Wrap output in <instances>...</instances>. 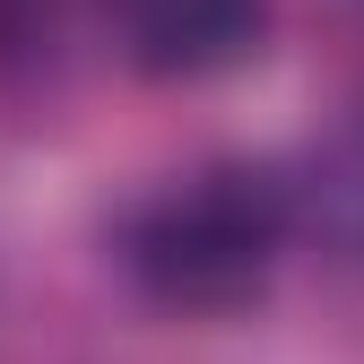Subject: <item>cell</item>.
<instances>
[{
  "mask_svg": "<svg viewBox=\"0 0 364 364\" xmlns=\"http://www.w3.org/2000/svg\"><path fill=\"white\" fill-rule=\"evenodd\" d=\"M287 252V191L260 165H191L122 217V269L165 312H243Z\"/></svg>",
  "mask_w": 364,
  "mask_h": 364,
  "instance_id": "6da1fadb",
  "label": "cell"
},
{
  "mask_svg": "<svg viewBox=\"0 0 364 364\" xmlns=\"http://www.w3.org/2000/svg\"><path fill=\"white\" fill-rule=\"evenodd\" d=\"M105 18L148 78H208L260 43L269 0H105Z\"/></svg>",
  "mask_w": 364,
  "mask_h": 364,
  "instance_id": "7a4b0ae2",
  "label": "cell"
},
{
  "mask_svg": "<svg viewBox=\"0 0 364 364\" xmlns=\"http://www.w3.org/2000/svg\"><path fill=\"white\" fill-rule=\"evenodd\" d=\"M330 208H338V225L364 243V113L347 122V139H338V156H330Z\"/></svg>",
  "mask_w": 364,
  "mask_h": 364,
  "instance_id": "3957f363",
  "label": "cell"
}]
</instances>
